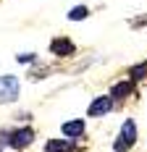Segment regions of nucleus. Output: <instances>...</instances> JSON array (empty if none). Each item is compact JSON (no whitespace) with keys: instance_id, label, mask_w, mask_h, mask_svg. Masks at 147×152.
<instances>
[{"instance_id":"8","label":"nucleus","mask_w":147,"mask_h":152,"mask_svg":"<svg viewBox=\"0 0 147 152\" xmlns=\"http://www.w3.org/2000/svg\"><path fill=\"white\" fill-rule=\"evenodd\" d=\"M108 94H110L116 102H118V100H126L129 94H134V81H132V79H126V81H116V84L110 87Z\"/></svg>"},{"instance_id":"3","label":"nucleus","mask_w":147,"mask_h":152,"mask_svg":"<svg viewBox=\"0 0 147 152\" xmlns=\"http://www.w3.org/2000/svg\"><path fill=\"white\" fill-rule=\"evenodd\" d=\"M32 142H34V129H29V126H21L16 131H8V144L13 150H26Z\"/></svg>"},{"instance_id":"11","label":"nucleus","mask_w":147,"mask_h":152,"mask_svg":"<svg viewBox=\"0 0 147 152\" xmlns=\"http://www.w3.org/2000/svg\"><path fill=\"white\" fill-rule=\"evenodd\" d=\"M34 58H37L34 53H26V55H16V61H18V63H32Z\"/></svg>"},{"instance_id":"6","label":"nucleus","mask_w":147,"mask_h":152,"mask_svg":"<svg viewBox=\"0 0 147 152\" xmlns=\"http://www.w3.org/2000/svg\"><path fill=\"white\" fill-rule=\"evenodd\" d=\"M60 131H63V137H66V139H82V137H84V131H87V123H84V118H74V121L63 123Z\"/></svg>"},{"instance_id":"9","label":"nucleus","mask_w":147,"mask_h":152,"mask_svg":"<svg viewBox=\"0 0 147 152\" xmlns=\"http://www.w3.org/2000/svg\"><path fill=\"white\" fill-rule=\"evenodd\" d=\"M126 74H129V79H132V81H142V79H147V61L134 63V66L126 71Z\"/></svg>"},{"instance_id":"12","label":"nucleus","mask_w":147,"mask_h":152,"mask_svg":"<svg viewBox=\"0 0 147 152\" xmlns=\"http://www.w3.org/2000/svg\"><path fill=\"white\" fill-rule=\"evenodd\" d=\"M132 26H134V29H137V26H147V16H139V18H134Z\"/></svg>"},{"instance_id":"1","label":"nucleus","mask_w":147,"mask_h":152,"mask_svg":"<svg viewBox=\"0 0 147 152\" xmlns=\"http://www.w3.org/2000/svg\"><path fill=\"white\" fill-rule=\"evenodd\" d=\"M134 144H137V123H134V118H126L113 142V152H129Z\"/></svg>"},{"instance_id":"2","label":"nucleus","mask_w":147,"mask_h":152,"mask_svg":"<svg viewBox=\"0 0 147 152\" xmlns=\"http://www.w3.org/2000/svg\"><path fill=\"white\" fill-rule=\"evenodd\" d=\"M113 105H116V100H113L110 94H100V97H95V100L89 102L87 115L89 118H103V115H108V113L113 110Z\"/></svg>"},{"instance_id":"4","label":"nucleus","mask_w":147,"mask_h":152,"mask_svg":"<svg viewBox=\"0 0 147 152\" xmlns=\"http://www.w3.org/2000/svg\"><path fill=\"white\" fill-rule=\"evenodd\" d=\"M50 53H53L55 58H74V55H76V45H74L68 37H55V39L50 42Z\"/></svg>"},{"instance_id":"7","label":"nucleus","mask_w":147,"mask_h":152,"mask_svg":"<svg viewBox=\"0 0 147 152\" xmlns=\"http://www.w3.org/2000/svg\"><path fill=\"white\" fill-rule=\"evenodd\" d=\"M45 152H82L79 144H74V139H50L45 142Z\"/></svg>"},{"instance_id":"5","label":"nucleus","mask_w":147,"mask_h":152,"mask_svg":"<svg viewBox=\"0 0 147 152\" xmlns=\"http://www.w3.org/2000/svg\"><path fill=\"white\" fill-rule=\"evenodd\" d=\"M16 97H18V79L0 76V102H13Z\"/></svg>"},{"instance_id":"10","label":"nucleus","mask_w":147,"mask_h":152,"mask_svg":"<svg viewBox=\"0 0 147 152\" xmlns=\"http://www.w3.org/2000/svg\"><path fill=\"white\" fill-rule=\"evenodd\" d=\"M87 16H89L87 5H76V8L68 11V21H82V18H87Z\"/></svg>"}]
</instances>
